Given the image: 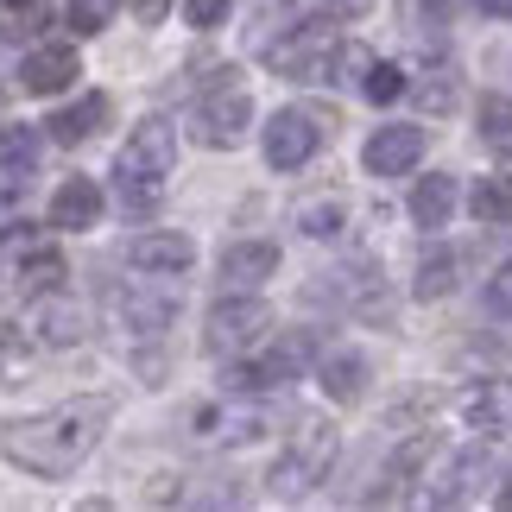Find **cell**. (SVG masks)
Wrapping results in <instances>:
<instances>
[{"instance_id":"obj_1","label":"cell","mask_w":512,"mask_h":512,"mask_svg":"<svg viewBox=\"0 0 512 512\" xmlns=\"http://www.w3.org/2000/svg\"><path fill=\"white\" fill-rule=\"evenodd\" d=\"M102 424H108V399H76V405L38 411V418H26V424H7L0 449H7V462L32 468V475L64 481L70 468H76V462H83L89 449H95Z\"/></svg>"},{"instance_id":"obj_2","label":"cell","mask_w":512,"mask_h":512,"mask_svg":"<svg viewBox=\"0 0 512 512\" xmlns=\"http://www.w3.org/2000/svg\"><path fill=\"white\" fill-rule=\"evenodd\" d=\"M171 165H177V133L165 121H140L127 133L121 159H114V171H121V203L152 209V196H159V184L171 177Z\"/></svg>"},{"instance_id":"obj_3","label":"cell","mask_w":512,"mask_h":512,"mask_svg":"<svg viewBox=\"0 0 512 512\" xmlns=\"http://www.w3.org/2000/svg\"><path fill=\"white\" fill-rule=\"evenodd\" d=\"M348 13H354V0H336L329 13L304 19L285 45H272V70L291 76V83H317V76H329V57H336V19H348Z\"/></svg>"},{"instance_id":"obj_4","label":"cell","mask_w":512,"mask_h":512,"mask_svg":"<svg viewBox=\"0 0 512 512\" xmlns=\"http://www.w3.org/2000/svg\"><path fill=\"white\" fill-rule=\"evenodd\" d=\"M329 462H336V430L329 424H298L291 430V443L279 449V462H272V494H310L317 481H329Z\"/></svg>"},{"instance_id":"obj_5","label":"cell","mask_w":512,"mask_h":512,"mask_svg":"<svg viewBox=\"0 0 512 512\" xmlns=\"http://www.w3.org/2000/svg\"><path fill=\"white\" fill-rule=\"evenodd\" d=\"M329 127H336V121H329V114H317V108H279V114L266 121V165H279V171L310 165Z\"/></svg>"},{"instance_id":"obj_6","label":"cell","mask_w":512,"mask_h":512,"mask_svg":"<svg viewBox=\"0 0 512 512\" xmlns=\"http://www.w3.org/2000/svg\"><path fill=\"white\" fill-rule=\"evenodd\" d=\"M272 329V310L266 298H228V304H215L209 310V329H203V348L209 354H241L253 348Z\"/></svg>"},{"instance_id":"obj_7","label":"cell","mask_w":512,"mask_h":512,"mask_svg":"<svg viewBox=\"0 0 512 512\" xmlns=\"http://www.w3.org/2000/svg\"><path fill=\"white\" fill-rule=\"evenodd\" d=\"M317 354V336H304V329H291V336L266 354L260 367H228V380L222 386H234V392H253V386H285V380H298L304 373V361Z\"/></svg>"},{"instance_id":"obj_8","label":"cell","mask_w":512,"mask_h":512,"mask_svg":"<svg viewBox=\"0 0 512 512\" xmlns=\"http://www.w3.org/2000/svg\"><path fill=\"white\" fill-rule=\"evenodd\" d=\"M190 260H196V241L177 234V228H146V234L127 241V266L133 272H165V279H177V272H190Z\"/></svg>"},{"instance_id":"obj_9","label":"cell","mask_w":512,"mask_h":512,"mask_svg":"<svg viewBox=\"0 0 512 512\" xmlns=\"http://www.w3.org/2000/svg\"><path fill=\"white\" fill-rule=\"evenodd\" d=\"M361 159H367V171H373V177H405L411 165L424 159V127H411V121H392V127H380V133L367 140V152H361Z\"/></svg>"},{"instance_id":"obj_10","label":"cell","mask_w":512,"mask_h":512,"mask_svg":"<svg viewBox=\"0 0 512 512\" xmlns=\"http://www.w3.org/2000/svg\"><path fill=\"white\" fill-rule=\"evenodd\" d=\"M253 121V102H247V89H215L203 108H196V140L203 146H234L247 133Z\"/></svg>"},{"instance_id":"obj_11","label":"cell","mask_w":512,"mask_h":512,"mask_svg":"<svg viewBox=\"0 0 512 512\" xmlns=\"http://www.w3.org/2000/svg\"><path fill=\"white\" fill-rule=\"evenodd\" d=\"M317 386H323L336 405H361V399H367V354H354V348H323V354H317Z\"/></svg>"},{"instance_id":"obj_12","label":"cell","mask_w":512,"mask_h":512,"mask_svg":"<svg viewBox=\"0 0 512 512\" xmlns=\"http://www.w3.org/2000/svg\"><path fill=\"white\" fill-rule=\"evenodd\" d=\"M76 76H83V64H76V45H38L26 64H19V83H26V95H57V89H70Z\"/></svg>"},{"instance_id":"obj_13","label":"cell","mask_w":512,"mask_h":512,"mask_svg":"<svg viewBox=\"0 0 512 512\" xmlns=\"http://www.w3.org/2000/svg\"><path fill=\"white\" fill-rule=\"evenodd\" d=\"M462 418L487 430V437H500V430H512V373H500V380H481L462 392Z\"/></svg>"},{"instance_id":"obj_14","label":"cell","mask_w":512,"mask_h":512,"mask_svg":"<svg viewBox=\"0 0 512 512\" xmlns=\"http://www.w3.org/2000/svg\"><path fill=\"white\" fill-rule=\"evenodd\" d=\"M102 222V184L95 177H64L51 196V228H95Z\"/></svg>"},{"instance_id":"obj_15","label":"cell","mask_w":512,"mask_h":512,"mask_svg":"<svg viewBox=\"0 0 512 512\" xmlns=\"http://www.w3.org/2000/svg\"><path fill=\"white\" fill-rule=\"evenodd\" d=\"M272 272H279V247H272V241H234V247H222V285L247 291V285L272 279Z\"/></svg>"},{"instance_id":"obj_16","label":"cell","mask_w":512,"mask_h":512,"mask_svg":"<svg viewBox=\"0 0 512 512\" xmlns=\"http://www.w3.org/2000/svg\"><path fill=\"white\" fill-rule=\"evenodd\" d=\"M449 215H456V177H443V171L418 177V190H411V222L418 228H449Z\"/></svg>"},{"instance_id":"obj_17","label":"cell","mask_w":512,"mask_h":512,"mask_svg":"<svg viewBox=\"0 0 512 512\" xmlns=\"http://www.w3.org/2000/svg\"><path fill=\"white\" fill-rule=\"evenodd\" d=\"M114 317H121L127 329H140V336H152V329H165L171 317H177V298H165V291H159V298H146V291H114Z\"/></svg>"},{"instance_id":"obj_18","label":"cell","mask_w":512,"mask_h":512,"mask_svg":"<svg viewBox=\"0 0 512 512\" xmlns=\"http://www.w3.org/2000/svg\"><path fill=\"white\" fill-rule=\"evenodd\" d=\"M108 121V95H83V102H70V108H57L51 121H45V133L57 146H76V140H89L95 127Z\"/></svg>"},{"instance_id":"obj_19","label":"cell","mask_w":512,"mask_h":512,"mask_svg":"<svg viewBox=\"0 0 512 512\" xmlns=\"http://www.w3.org/2000/svg\"><path fill=\"white\" fill-rule=\"evenodd\" d=\"M32 336L45 348H70L76 336H83V317H76L57 291H45V304H32Z\"/></svg>"},{"instance_id":"obj_20","label":"cell","mask_w":512,"mask_h":512,"mask_svg":"<svg viewBox=\"0 0 512 512\" xmlns=\"http://www.w3.org/2000/svg\"><path fill=\"white\" fill-rule=\"evenodd\" d=\"M456 279H462V253L456 247H437V253H424V260H418V285H411V291L430 304V298H449Z\"/></svg>"},{"instance_id":"obj_21","label":"cell","mask_w":512,"mask_h":512,"mask_svg":"<svg viewBox=\"0 0 512 512\" xmlns=\"http://www.w3.org/2000/svg\"><path fill=\"white\" fill-rule=\"evenodd\" d=\"M468 209H475L481 228H512V184L506 177H481V184L468 190Z\"/></svg>"},{"instance_id":"obj_22","label":"cell","mask_w":512,"mask_h":512,"mask_svg":"<svg viewBox=\"0 0 512 512\" xmlns=\"http://www.w3.org/2000/svg\"><path fill=\"white\" fill-rule=\"evenodd\" d=\"M70 279V266H64V253L45 247V253H26V266H19V291H32V298H45V291H64Z\"/></svg>"},{"instance_id":"obj_23","label":"cell","mask_w":512,"mask_h":512,"mask_svg":"<svg viewBox=\"0 0 512 512\" xmlns=\"http://www.w3.org/2000/svg\"><path fill=\"white\" fill-rule=\"evenodd\" d=\"M475 127H481V140L494 152H512V95H481Z\"/></svg>"},{"instance_id":"obj_24","label":"cell","mask_w":512,"mask_h":512,"mask_svg":"<svg viewBox=\"0 0 512 512\" xmlns=\"http://www.w3.org/2000/svg\"><path fill=\"white\" fill-rule=\"evenodd\" d=\"M38 127H0V171L19 177V171H32L38 165Z\"/></svg>"},{"instance_id":"obj_25","label":"cell","mask_w":512,"mask_h":512,"mask_svg":"<svg viewBox=\"0 0 512 512\" xmlns=\"http://www.w3.org/2000/svg\"><path fill=\"white\" fill-rule=\"evenodd\" d=\"M342 222H348V203H342V196H329V203H304V209H298V228L310 234V241H329V234H342Z\"/></svg>"},{"instance_id":"obj_26","label":"cell","mask_w":512,"mask_h":512,"mask_svg":"<svg viewBox=\"0 0 512 512\" xmlns=\"http://www.w3.org/2000/svg\"><path fill=\"white\" fill-rule=\"evenodd\" d=\"M361 89H367V102H373V108H386V102H399L411 83H405V70H399V64H373Z\"/></svg>"},{"instance_id":"obj_27","label":"cell","mask_w":512,"mask_h":512,"mask_svg":"<svg viewBox=\"0 0 512 512\" xmlns=\"http://www.w3.org/2000/svg\"><path fill=\"white\" fill-rule=\"evenodd\" d=\"M481 304L494 310V317H506V323H512V253H506V260L494 266V279L481 285Z\"/></svg>"},{"instance_id":"obj_28","label":"cell","mask_w":512,"mask_h":512,"mask_svg":"<svg viewBox=\"0 0 512 512\" xmlns=\"http://www.w3.org/2000/svg\"><path fill=\"white\" fill-rule=\"evenodd\" d=\"M367 70H373L367 45H336V57H329V83H348V76H367Z\"/></svg>"},{"instance_id":"obj_29","label":"cell","mask_w":512,"mask_h":512,"mask_svg":"<svg viewBox=\"0 0 512 512\" xmlns=\"http://www.w3.org/2000/svg\"><path fill=\"white\" fill-rule=\"evenodd\" d=\"M108 13H114V0H70V26L76 32H102Z\"/></svg>"},{"instance_id":"obj_30","label":"cell","mask_w":512,"mask_h":512,"mask_svg":"<svg viewBox=\"0 0 512 512\" xmlns=\"http://www.w3.org/2000/svg\"><path fill=\"white\" fill-rule=\"evenodd\" d=\"M184 13H190V26H222V19H228V0H184Z\"/></svg>"},{"instance_id":"obj_31","label":"cell","mask_w":512,"mask_h":512,"mask_svg":"<svg viewBox=\"0 0 512 512\" xmlns=\"http://www.w3.org/2000/svg\"><path fill=\"white\" fill-rule=\"evenodd\" d=\"M424 102L430 108H456V83H449V76H443V83H424Z\"/></svg>"},{"instance_id":"obj_32","label":"cell","mask_w":512,"mask_h":512,"mask_svg":"<svg viewBox=\"0 0 512 512\" xmlns=\"http://www.w3.org/2000/svg\"><path fill=\"white\" fill-rule=\"evenodd\" d=\"M165 7H171V0H133V13H140V26H159V19H165Z\"/></svg>"},{"instance_id":"obj_33","label":"cell","mask_w":512,"mask_h":512,"mask_svg":"<svg viewBox=\"0 0 512 512\" xmlns=\"http://www.w3.org/2000/svg\"><path fill=\"white\" fill-rule=\"evenodd\" d=\"M481 13H494V19H512V0H475Z\"/></svg>"},{"instance_id":"obj_34","label":"cell","mask_w":512,"mask_h":512,"mask_svg":"<svg viewBox=\"0 0 512 512\" xmlns=\"http://www.w3.org/2000/svg\"><path fill=\"white\" fill-rule=\"evenodd\" d=\"M494 506H506V512H512V475H506V487L494 494Z\"/></svg>"},{"instance_id":"obj_35","label":"cell","mask_w":512,"mask_h":512,"mask_svg":"<svg viewBox=\"0 0 512 512\" xmlns=\"http://www.w3.org/2000/svg\"><path fill=\"white\" fill-rule=\"evenodd\" d=\"M0 7H7V13H26V7H32V0H0Z\"/></svg>"}]
</instances>
